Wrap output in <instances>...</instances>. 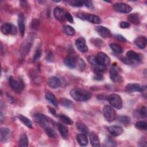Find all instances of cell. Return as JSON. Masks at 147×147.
I'll use <instances>...</instances> for the list:
<instances>
[{"mask_svg":"<svg viewBox=\"0 0 147 147\" xmlns=\"http://www.w3.org/2000/svg\"><path fill=\"white\" fill-rule=\"evenodd\" d=\"M0 116H1V122H2L3 121V114L2 112L0 113Z\"/></svg>","mask_w":147,"mask_h":147,"instance_id":"50","label":"cell"},{"mask_svg":"<svg viewBox=\"0 0 147 147\" xmlns=\"http://www.w3.org/2000/svg\"><path fill=\"white\" fill-rule=\"evenodd\" d=\"M113 9L116 11L121 13H129L132 10L131 6L124 3H116L114 4Z\"/></svg>","mask_w":147,"mask_h":147,"instance_id":"7","label":"cell"},{"mask_svg":"<svg viewBox=\"0 0 147 147\" xmlns=\"http://www.w3.org/2000/svg\"><path fill=\"white\" fill-rule=\"evenodd\" d=\"M76 140L80 146H86L88 144V139L86 135L81 133L77 136Z\"/></svg>","mask_w":147,"mask_h":147,"instance_id":"23","label":"cell"},{"mask_svg":"<svg viewBox=\"0 0 147 147\" xmlns=\"http://www.w3.org/2000/svg\"><path fill=\"white\" fill-rule=\"evenodd\" d=\"M85 20H87L92 24H100L102 22L101 18L97 16L90 14H86Z\"/></svg>","mask_w":147,"mask_h":147,"instance_id":"20","label":"cell"},{"mask_svg":"<svg viewBox=\"0 0 147 147\" xmlns=\"http://www.w3.org/2000/svg\"><path fill=\"white\" fill-rule=\"evenodd\" d=\"M110 47L111 48L112 51H113L114 52H115L117 53L120 54L123 52L122 48L119 45H118L117 44L112 43L110 45Z\"/></svg>","mask_w":147,"mask_h":147,"instance_id":"32","label":"cell"},{"mask_svg":"<svg viewBox=\"0 0 147 147\" xmlns=\"http://www.w3.org/2000/svg\"><path fill=\"white\" fill-rule=\"evenodd\" d=\"M109 132L114 136H118L123 133V129L119 126H111L107 128Z\"/></svg>","mask_w":147,"mask_h":147,"instance_id":"18","label":"cell"},{"mask_svg":"<svg viewBox=\"0 0 147 147\" xmlns=\"http://www.w3.org/2000/svg\"><path fill=\"white\" fill-rule=\"evenodd\" d=\"M1 32L4 34H14L17 32L16 28L12 24L9 22H5L1 26Z\"/></svg>","mask_w":147,"mask_h":147,"instance_id":"9","label":"cell"},{"mask_svg":"<svg viewBox=\"0 0 147 147\" xmlns=\"http://www.w3.org/2000/svg\"><path fill=\"white\" fill-rule=\"evenodd\" d=\"M94 79L96 80H102L103 79V76L102 73L100 72H95V75Z\"/></svg>","mask_w":147,"mask_h":147,"instance_id":"41","label":"cell"},{"mask_svg":"<svg viewBox=\"0 0 147 147\" xmlns=\"http://www.w3.org/2000/svg\"><path fill=\"white\" fill-rule=\"evenodd\" d=\"M145 87H144L138 83H130L128 84L125 88V91L127 92H132L134 91L141 92L144 91Z\"/></svg>","mask_w":147,"mask_h":147,"instance_id":"10","label":"cell"},{"mask_svg":"<svg viewBox=\"0 0 147 147\" xmlns=\"http://www.w3.org/2000/svg\"><path fill=\"white\" fill-rule=\"evenodd\" d=\"M105 146H116V143L114 140H113L111 137H108L105 142Z\"/></svg>","mask_w":147,"mask_h":147,"instance_id":"37","label":"cell"},{"mask_svg":"<svg viewBox=\"0 0 147 147\" xmlns=\"http://www.w3.org/2000/svg\"><path fill=\"white\" fill-rule=\"evenodd\" d=\"M19 145L20 146H28L29 145V140L27 136L26 135V134L23 133L22 134L19 138Z\"/></svg>","mask_w":147,"mask_h":147,"instance_id":"28","label":"cell"},{"mask_svg":"<svg viewBox=\"0 0 147 147\" xmlns=\"http://www.w3.org/2000/svg\"><path fill=\"white\" fill-rule=\"evenodd\" d=\"M18 25L21 35L22 36H24L25 34V18H24V14L21 13H19L18 16Z\"/></svg>","mask_w":147,"mask_h":147,"instance_id":"15","label":"cell"},{"mask_svg":"<svg viewBox=\"0 0 147 147\" xmlns=\"http://www.w3.org/2000/svg\"><path fill=\"white\" fill-rule=\"evenodd\" d=\"M45 98L50 102H51L55 107H57L58 100L53 94L50 92H47L45 94Z\"/></svg>","mask_w":147,"mask_h":147,"instance_id":"22","label":"cell"},{"mask_svg":"<svg viewBox=\"0 0 147 147\" xmlns=\"http://www.w3.org/2000/svg\"><path fill=\"white\" fill-rule=\"evenodd\" d=\"M110 77L114 82H117L120 80L121 76L118 72V68L114 65L110 71Z\"/></svg>","mask_w":147,"mask_h":147,"instance_id":"16","label":"cell"},{"mask_svg":"<svg viewBox=\"0 0 147 147\" xmlns=\"http://www.w3.org/2000/svg\"><path fill=\"white\" fill-rule=\"evenodd\" d=\"M9 84L11 89L17 94H20L24 90V83L21 80H16L12 76H10L9 79Z\"/></svg>","mask_w":147,"mask_h":147,"instance_id":"4","label":"cell"},{"mask_svg":"<svg viewBox=\"0 0 147 147\" xmlns=\"http://www.w3.org/2000/svg\"><path fill=\"white\" fill-rule=\"evenodd\" d=\"M134 43L140 49H144L146 46L147 39L145 36H139L135 39Z\"/></svg>","mask_w":147,"mask_h":147,"instance_id":"19","label":"cell"},{"mask_svg":"<svg viewBox=\"0 0 147 147\" xmlns=\"http://www.w3.org/2000/svg\"><path fill=\"white\" fill-rule=\"evenodd\" d=\"M115 37H116L118 40H119V41H123V42H126V38H125L124 37H123L122 35H121V34H117V35H116Z\"/></svg>","mask_w":147,"mask_h":147,"instance_id":"47","label":"cell"},{"mask_svg":"<svg viewBox=\"0 0 147 147\" xmlns=\"http://www.w3.org/2000/svg\"><path fill=\"white\" fill-rule=\"evenodd\" d=\"M90 140L91 144L94 147L100 146V142L98 136L95 133H91L90 136Z\"/></svg>","mask_w":147,"mask_h":147,"instance_id":"24","label":"cell"},{"mask_svg":"<svg viewBox=\"0 0 147 147\" xmlns=\"http://www.w3.org/2000/svg\"><path fill=\"white\" fill-rule=\"evenodd\" d=\"M127 20H129V21L134 24H138L140 22V16L137 13L130 14L127 16Z\"/></svg>","mask_w":147,"mask_h":147,"instance_id":"27","label":"cell"},{"mask_svg":"<svg viewBox=\"0 0 147 147\" xmlns=\"http://www.w3.org/2000/svg\"><path fill=\"white\" fill-rule=\"evenodd\" d=\"M107 99L111 106L117 109H120L122 107V100L119 95L116 94L109 95Z\"/></svg>","mask_w":147,"mask_h":147,"instance_id":"3","label":"cell"},{"mask_svg":"<svg viewBox=\"0 0 147 147\" xmlns=\"http://www.w3.org/2000/svg\"><path fill=\"white\" fill-rule=\"evenodd\" d=\"M48 84L50 87L53 89L59 88L61 85L60 79L56 76H51L48 80Z\"/></svg>","mask_w":147,"mask_h":147,"instance_id":"17","label":"cell"},{"mask_svg":"<svg viewBox=\"0 0 147 147\" xmlns=\"http://www.w3.org/2000/svg\"><path fill=\"white\" fill-rule=\"evenodd\" d=\"M64 30L65 34L68 36H73L75 33V29L69 25H66L64 27Z\"/></svg>","mask_w":147,"mask_h":147,"instance_id":"34","label":"cell"},{"mask_svg":"<svg viewBox=\"0 0 147 147\" xmlns=\"http://www.w3.org/2000/svg\"><path fill=\"white\" fill-rule=\"evenodd\" d=\"M76 127L77 129L79 131H80L82 133H83L86 136L88 134L89 129L85 124H84L82 122H77L76 124Z\"/></svg>","mask_w":147,"mask_h":147,"instance_id":"25","label":"cell"},{"mask_svg":"<svg viewBox=\"0 0 147 147\" xmlns=\"http://www.w3.org/2000/svg\"><path fill=\"white\" fill-rule=\"evenodd\" d=\"M96 61L98 65L107 67L110 64V59L106 53L102 52H100L98 53L96 56H95Z\"/></svg>","mask_w":147,"mask_h":147,"instance_id":"6","label":"cell"},{"mask_svg":"<svg viewBox=\"0 0 147 147\" xmlns=\"http://www.w3.org/2000/svg\"><path fill=\"white\" fill-rule=\"evenodd\" d=\"M141 60L140 56L136 52L130 50L126 52V57H125L123 61L127 65H132Z\"/></svg>","mask_w":147,"mask_h":147,"instance_id":"2","label":"cell"},{"mask_svg":"<svg viewBox=\"0 0 147 147\" xmlns=\"http://www.w3.org/2000/svg\"><path fill=\"white\" fill-rule=\"evenodd\" d=\"M11 137V132L9 129L2 127L0 130V140L1 142H6Z\"/></svg>","mask_w":147,"mask_h":147,"instance_id":"12","label":"cell"},{"mask_svg":"<svg viewBox=\"0 0 147 147\" xmlns=\"http://www.w3.org/2000/svg\"><path fill=\"white\" fill-rule=\"evenodd\" d=\"M18 118L20 120V121L23 123V124L24 125H25L26 126H27L28 127L30 128V129H32L33 128V125H32V123L31 122V121L28 119V118H26V117L22 115H20L18 116Z\"/></svg>","mask_w":147,"mask_h":147,"instance_id":"29","label":"cell"},{"mask_svg":"<svg viewBox=\"0 0 147 147\" xmlns=\"http://www.w3.org/2000/svg\"><path fill=\"white\" fill-rule=\"evenodd\" d=\"M78 64H79V68L80 69L83 71L84 70V68H85V66H86V63L84 62V61L82 59H79L78 60Z\"/></svg>","mask_w":147,"mask_h":147,"instance_id":"40","label":"cell"},{"mask_svg":"<svg viewBox=\"0 0 147 147\" xmlns=\"http://www.w3.org/2000/svg\"><path fill=\"white\" fill-rule=\"evenodd\" d=\"M76 16L79 18L80 19L82 20H85V17H86V13H78L76 15Z\"/></svg>","mask_w":147,"mask_h":147,"instance_id":"45","label":"cell"},{"mask_svg":"<svg viewBox=\"0 0 147 147\" xmlns=\"http://www.w3.org/2000/svg\"><path fill=\"white\" fill-rule=\"evenodd\" d=\"M59 118L60 119V120L64 123L66 124V125H71L73 124V121L68 116H67L66 115L64 114H60L59 115Z\"/></svg>","mask_w":147,"mask_h":147,"instance_id":"30","label":"cell"},{"mask_svg":"<svg viewBox=\"0 0 147 147\" xmlns=\"http://www.w3.org/2000/svg\"><path fill=\"white\" fill-rule=\"evenodd\" d=\"M103 113L105 118L109 122H113L115 119V111L110 106H105L103 108Z\"/></svg>","mask_w":147,"mask_h":147,"instance_id":"5","label":"cell"},{"mask_svg":"<svg viewBox=\"0 0 147 147\" xmlns=\"http://www.w3.org/2000/svg\"><path fill=\"white\" fill-rule=\"evenodd\" d=\"M64 64L69 68H74L76 67V61L75 59L72 56H68L64 59Z\"/></svg>","mask_w":147,"mask_h":147,"instance_id":"21","label":"cell"},{"mask_svg":"<svg viewBox=\"0 0 147 147\" xmlns=\"http://www.w3.org/2000/svg\"><path fill=\"white\" fill-rule=\"evenodd\" d=\"M75 45L77 49L82 53H85L88 51V47L86 44V40L83 37H79L76 40Z\"/></svg>","mask_w":147,"mask_h":147,"instance_id":"11","label":"cell"},{"mask_svg":"<svg viewBox=\"0 0 147 147\" xmlns=\"http://www.w3.org/2000/svg\"><path fill=\"white\" fill-rule=\"evenodd\" d=\"M96 30L98 32V33L102 37H103L104 38H109L111 36L110 30L108 28H107L105 26H97V27H96Z\"/></svg>","mask_w":147,"mask_h":147,"instance_id":"13","label":"cell"},{"mask_svg":"<svg viewBox=\"0 0 147 147\" xmlns=\"http://www.w3.org/2000/svg\"><path fill=\"white\" fill-rule=\"evenodd\" d=\"M49 111L55 116H57V114H56V111L54 109L52 108V107H49Z\"/></svg>","mask_w":147,"mask_h":147,"instance_id":"49","label":"cell"},{"mask_svg":"<svg viewBox=\"0 0 147 147\" xmlns=\"http://www.w3.org/2000/svg\"><path fill=\"white\" fill-rule=\"evenodd\" d=\"M71 97L78 102H85L89 100L91 98V94L85 89L75 88L70 91Z\"/></svg>","mask_w":147,"mask_h":147,"instance_id":"1","label":"cell"},{"mask_svg":"<svg viewBox=\"0 0 147 147\" xmlns=\"http://www.w3.org/2000/svg\"><path fill=\"white\" fill-rule=\"evenodd\" d=\"M35 121L42 127H47L49 123V119L46 115L42 114H37L34 116Z\"/></svg>","mask_w":147,"mask_h":147,"instance_id":"8","label":"cell"},{"mask_svg":"<svg viewBox=\"0 0 147 147\" xmlns=\"http://www.w3.org/2000/svg\"><path fill=\"white\" fill-rule=\"evenodd\" d=\"M48 57H49V58L47 59V60L51 61V60L52 59V57H53V54L51 52H49L48 53V55H47V58Z\"/></svg>","mask_w":147,"mask_h":147,"instance_id":"48","label":"cell"},{"mask_svg":"<svg viewBox=\"0 0 147 147\" xmlns=\"http://www.w3.org/2000/svg\"><path fill=\"white\" fill-rule=\"evenodd\" d=\"M84 5L88 7H92V3L91 1H84Z\"/></svg>","mask_w":147,"mask_h":147,"instance_id":"46","label":"cell"},{"mask_svg":"<svg viewBox=\"0 0 147 147\" xmlns=\"http://www.w3.org/2000/svg\"><path fill=\"white\" fill-rule=\"evenodd\" d=\"M68 2L71 6H75V7H80L84 5V1L74 0V1H68Z\"/></svg>","mask_w":147,"mask_h":147,"instance_id":"36","label":"cell"},{"mask_svg":"<svg viewBox=\"0 0 147 147\" xmlns=\"http://www.w3.org/2000/svg\"><path fill=\"white\" fill-rule=\"evenodd\" d=\"M135 127L138 129L145 130L147 127V124H146V122L145 121H140L136 123Z\"/></svg>","mask_w":147,"mask_h":147,"instance_id":"33","label":"cell"},{"mask_svg":"<svg viewBox=\"0 0 147 147\" xmlns=\"http://www.w3.org/2000/svg\"><path fill=\"white\" fill-rule=\"evenodd\" d=\"M118 121L123 124H128L130 122V118L127 116H120L118 118Z\"/></svg>","mask_w":147,"mask_h":147,"instance_id":"38","label":"cell"},{"mask_svg":"<svg viewBox=\"0 0 147 147\" xmlns=\"http://www.w3.org/2000/svg\"><path fill=\"white\" fill-rule=\"evenodd\" d=\"M53 14L55 18L59 21H63L65 19V13L64 10L60 7H56L55 8Z\"/></svg>","mask_w":147,"mask_h":147,"instance_id":"14","label":"cell"},{"mask_svg":"<svg viewBox=\"0 0 147 147\" xmlns=\"http://www.w3.org/2000/svg\"><path fill=\"white\" fill-rule=\"evenodd\" d=\"M120 26L121 28H127L130 26V24L127 22L122 21L120 23Z\"/></svg>","mask_w":147,"mask_h":147,"instance_id":"44","label":"cell"},{"mask_svg":"<svg viewBox=\"0 0 147 147\" xmlns=\"http://www.w3.org/2000/svg\"><path fill=\"white\" fill-rule=\"evenodd\" d=\"M45 131L46 134L50 137V138H56V133L53 129L52 128L47 126L45 127Z\"/></svg>","mask_w":147,"mask_h":147,"instance_id":"35","label":"cell"},{"mask_svg":"<svg viewBox=\"0 0 147 147\" xmlns=\"http://www.w3.org/2000/svg\"><path fill=\"white\" fill-rule=\"evenodd\" d=\"M58 130L60 133V135L64 139H66L68 136V131L67 129L62 124L57 123V124Z\"/></svg>","mask_w":147,"mask_h":147,"instance_id":"26","label":"cell"},{"mask_svg":"<svg viewBox=\"0 0 147 147\" xmlns=\"http://www.w3.org/2000/svg\"><path fill=\"white\" fill-rule=\"evenodd\" d=\"M41 48L40 46H38V48H37L35 53L34 55V57H33V60L36 61L41 56Z\"/></svg>","mask_w":147,"mask_h":147,"instance_id":"39","label":"cell"},{"mask_svg":"<svg viewBox=\"0 0 147 147\" xmlns=\"http://www.w3.org/2000/svg\"><path fill=\"white\" fill-rule=\"evenodd\" d=\"M60 103L64 107L67 108H72L73 107V103L71 100L65 98H61L60 100Z\"/></svg>","mask_w":147,"mask_h":147,"instance_id":"31","label":"cell"},{"mask_svg":"<svg viewBox=\"0 0 147 147\" xmlns=\"http://www.w3.org/2000/svg\"><path fill=\"white\" fill-rule=\"evenodd\" d=\"M140 114L142 115V117H145L146 116V109L145 106H143L140 111Z\"/></svg>","mask_w":147,"mask_h":147,"instance_id":"43","label":"cell"},{"mask_svg":"<svg viewBox=\"0 0 147 147\" xmlns=\"http://www.w3.org/2000/svg\"><path fill=\"white\" fill-rule=\"evenodd\" d=\"M65 19L69 22L70 23H73L74 22V19L72 16L69 13H65Z\"/></svg>","mask_w":147,"mask_h":147,"instance_id":"42","label":"cell"}]
</instances>
